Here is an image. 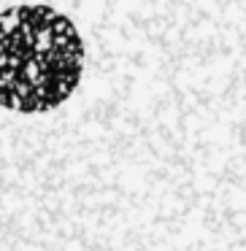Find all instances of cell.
Here are the masks:
<instances>
[{"label": "cell", "mask_w": 246, "mask_h": 251, "mask_svg": "<svg viewBox=\"0 0 246 251\" xmlns=\"http://www.w3.org/2000/svg\"><path fill=\"white\" fill-rule=\"evenodd\" d=\"M95 41L60 0L0 3V116L46 122L89 92Z\"/></svg>", "instance_id": "6da1fadb"}, {"label": "cell", "mask_w": 246, "mask_h": 251, "mask_svg": "<svg viewBox=\"0 0 246 251\" xmlns=\"http://www.w3.org/2000/svg\"><path fill=\"white\" fill-rule=\"evenodd\" d=\"M92 92H95V89H92ZM109 108H111V105H109ZM111 111H114V108H111ZM114 114H116V111H114ZM116 116H119V114H116ZM119 119H122V116H119ZM127 127V125H125ZM127 132H130V130H127ZM138 149V146H136ZM143 159V157H141ZM143 168H146V162H143ZM146 176H149V168H146ZM149 184H152V176H149ZM152 192H154V184H152ZM154 200H157V192H154ZM157 208H160V200H157ZM160 219H163V211H160ZM163 229H165V219H163ZM165 246H168V251H170V240H168V229H165Z\"/></svg>", "instance_id": "7a4b0ae2"}]
</instances>
